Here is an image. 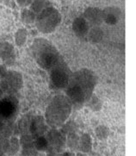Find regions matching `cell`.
<instances>
[{
	"label": "cell",
	"mask_w": 136,
	"mask_h": 156,
	"mask_svg": "<svg viewBox=\"0 0 136 156\" xmlns=\"http://www.w3.org/2000/svg\"><path fill=\"white\" fill-rule=\"evenodd\" d=\"M95 133H96V137L99 140H105L107 139V137L110 135V129L109 128L105 125H99L98 127H96L95 129Z\"/></svg>",
	"instance_id": "25"
},
{
	"label": "cell",
	"mask_w": 136,
	"mask_h": 156,
	"mask_svg": "<svg viewBox=\"0 0 136 156\" xmlns=\"http://www.w3.org/2000/svg\"><path fill=\"white\" fill-rule=\"evenodd\" d=\"M121 16V9L116 6L106 7L103 10V20L108 25H116L120 20Z\"/></svg>",
	"instance_id": "12"
},
{
	"label": "cell",
	"mask_w": 136,
	"mask_h": 156,
	"mask_svg": "<svg viewBox=\"0 0 136 156\" xmlns=\"http://www.w3.org/2000/svg\"><path fill=\"white\" fill-rule=\"evenodd\" d=\"M61 22L60 12L54 7H47L36 15L35 25L38 30L44 34H49L55 30Z\"/></svg>",
	"instance_id": "4"
},
{
	"label": "cell",
	"mask_w": 136,
	"mask_h": 156,
	"mask_svg": "<svg viewBox=\"0 0 136 156\" xmlns=\"http://www.w3.org/2000/svg\"><path fill=\"white\" fill-rule=\"evenodd\" d=\"M103 35L104 33L101 28L99 26H94L90 29L86 37L88 38V41L92 43H98L103 40Z\"/></svg>",
	"instance_id": "16"
},
{
	"label": "cell",
	"mask_w": 136,
	"mask_h": 156,
	"mask_svg": "<svg viewBox=\"0 0 136 156\" xmlns=\"http://www.w3.org/2000/svg\"><path fill=\"white\" fill-rule=\"evenodd\" d=\"M0 156H5V154H0Z\"/></svg>",
	"instance_id": "31"
},
{
	"label": "cell",
	"mask_w": 136,
	"mask_h": 156,
	"mask_svg": "<svg viewBox=\"0 0 136 156\" xmlns=\"http://www.w3.org/2000/svg\"><path fill=\"white\" fill-rule=\"evenodd\" d=\"M91 27L101 25L103 20V10L98 8H88L84 13L83 16Z\"/></svg>",
	"instance_id": "13"
},
{
	"label": "cell",
	"mask_w": 136,
	"mask_h": 156,
	"mask_svg": "<svg viewBox=\"0 0 136 156\" xmlns=\"http://www.w3.org/2000/svg\"><path fill=\"white\" fill-rule=\"evenodd\" d=\"M17 5L21 6V7H27L30 5L32 0H16Z\"/></svg>",
	"instance_id": "27"
},
{
	"label": "cell",
	"mask_w": 136,
	"mask_h": 156,
	"mask_svg": "<svg viewBox=\"0 0 136 156\" xmlns=\"http://www.w3.org/2000/svg\"><path fill=\"white\" fill-rule=\"evenodd\" d=\"M9 139H10V136H7L5 132L0 129V154H3L5 153V149H6Z\"/></svg>",
	"instance_id": "26"
},
{
	"label": "cell",
	"mask_w": 136,
	"mask_h": 156,
	"mask_svg": "<svg viewBox=\"0 0 136 156\" xmlns=\"http://www.w3.org/2000/svg\"><path fill=\"white\" fill-rule=\"evenodd\" d=\"M7 68L5 65H0V80L5 76V74L7 72Z\"/></svg>",
	"instance_id": "28"
},
{
	"label": "cell",
	"mask_w": 136,
	"mask_h": 156,
	"mask_svg": "<svg viewBox=\"0 0 136 156\" xmlns=\"http://www.w3.org/2000/svg\"><path fill=\"white\" fill-rule=\"evenodd\" d=\"M27 37H28V33L25 29L22 28L16 32L15 34V44L17 47H23L26 44L27 41Z\"/></svg>",
	"instance_id": "22"
},
{
	"label": "cell",
	"mask_w": 136,
	"mask_h": 156,
	"mask_svg": "<svg viewBox=\"0 0 136 156\" xmlns=\"http://www.w3.org/2000/svg\"><path fill=\"white\" fill-rule=\"evenodd\" d=\"M90 29H91V26L84 17H77L72 23L73 32L78 38L86 37Z\"/></svg>",
	"instance_id": "15"
},
{
	"label": "cell",
	"mask_w": 136,
	"mask_h": 156,
	"mask_svg": "<svg viewBox=\"0 0 136 156\" xmlns=\"http://www.w3.org/2000/svg\"><path fill=\"white\" fill-rule=\"evenodd\" d=\"M32 117H33V115H30L29 113L23 115L15 123L13 133L16 135H20V136L23 135H29Z\"/></svg>",
	"instance_id": "14"
},
{
	"label": "cell",
	"mask_w": 136,
	"mask_h": 156,
	"mask_svg": "<svg viewBox=\"0 0 136 156\" xmlns=\"http://www.w3.org/2000/svg\"><path fill=\"white\" fill-rule=\"evenodd\" d=\"M47 141V156H61L66 147V136L58 129H51L46 133Z\"/></svg>",
	"instance_id": "6"
},
{
	"label": "cell",
	"mask_w": 136,
	"mask_h": 156,
	"mask_svg": "<svg viewBox=\"0 0 136 156\" xmlns=\"http://www.w3.org/2000/svg\"><path fill=\"white\" fill-rule=\"evenodd\" d=\"M92 149V139L87 133H84L79 136V151L82 153H90Z\"/></svg>",
	"instance_id": "18"
},
{
	"label": "cell",
	"mask_w": 136,
	"mask_h": 156,
	"mask_svg": "<svg viewBox=\"0 0 136 156\" xmlns=\"http://www.w3.org/2000/svg\"><path fill=\"white\" fill-rule=\"evenodd\" d=\"M21 18H22V21L23 22L24 24L30 25V24H33L35 23L36 15L35 14V12H33L31 10L24 9L21 12Z\"/></svg>",
	"instance_id": "21"
},
{
	"label": "cell",
	"mask_w": 136,
	"mask_h": 156,
	"mask_svg": "<svg viewBox=\"0 0 136 156\" xmlns=\"http://www.w3.org/2000/svg\"><path fill=\"white\" fill-rule=\"evenodd\" d=\"M30 54L37 65L47 72L63 58L55 46L43 38H38L34 41L30 47Z\"/></svg>",
	"instance_id": "3"
},
{
	"label": "cell",
	"mask_w": 136,
	"mask_h": 156,
	"mask_svg": "<svg viewBox=\"0 0 136 156\" xmlns=\"http://www.w3.org/2000/svg\"><path fill=\"white\" fill-rule=\"evenodd\" d=\"M97 78L95 73L89 68H80L71 73L66 86V96L73 107L80 108L85 105L93 95Z\"/></svg>",
	"instance_id": "1"
},
{
	"label": "cell",
	"mask_w": 136,
	"mask_h": 156,
	"mask_svg": "<svg viewBox=\"0 0 136 156\" xmlns=\"http://www.w3.org/2000/svg\"><path fill=\"white\" fill-rule=\"evenodd\" d=\"M23 86L22 73L14 70H8L5 76L0 80V87L8 95H15Z\"/></svg>",
	"instance_id": "7"
},
{
	"label": "cell",
	"mask_w": 136,
	"mask_h": 156,
	"mask_svg": "<svg viewBox=\"0 0 136 156\" xmlns=\"http://www.w3.org/2000/svg\"><path fill=\"white\" fill-rule=\"evenodd\" d=\"M17 111L18 100L14 95H8L0 98V118L14 121Z\"/></svg>",
	"instance_id": "8"
},
{
	"label": "cell",
	"mask_w": 136,
	"mask_h": 156,
	"mask_svg": "<svg viewBox=\"0 0 136 156\" xmlns=\"http://www.w3.org/2000/svg\"><path fill=\"white\" fill-rule=\"evenodd\" d=\"M72 104L70 99L63 94L54 96L45 111V120L51 129H59L67 122L72 111Z\"/></svg>",
	"instance_id": "2"
},
{
	"label": "cell",
	"mask_w": 136,
	"mask_h": 156,
	"mask_svg": "<svg viewBox=\"0 0 136 156\" xmlns=\"http://www.w3.org/2000/svg\"><path fill=\"white\" fill-rule=\"evenodd\" d=\"M66 137V147L70 148L71 151H79V136L77 134V131H73L67 134Z\"/></svg>",
	"instance_id": "17"
},
{
	"label": "cell",
	"mask_w": 136,
	"mask_h": 156,
	"mask_svg": "<svg viewBox=\"0 0 136 156\" xmlns=\"http://www.w3.org/2000/svg\"><path fill=\"white\" fill-rule=\"evenodd\" d=\"M34 144H35V149L38 152H46L47 149V141L45 136L35 138L34 140Z\"/></svg>",
	"instance_id": "24"
},
{
	"label": "cell",
	"mask_w": 136,
	"mask_h": 156,
	"mask_svg": "<svg viewBox=\"0 0 136 156\" xmlns=\"http://www.w3.org/2000/svg\"><path fill=\"white\" fill-rule=\"evenodd\" d=\"M71 72L70 67L62 58L50 71H49V84L52 89L61 91L65 90L69 83Z\"/></svg>",
	"instance_id": "5"
},
{
	"label": "cell",
	"mask_w": 136,
	"mask_h": 156,
	"mask_svg": "<svg viewBox=\"0 0 136 156\" xmlns=\"http://www.w3.org/2000/svg\"><path fill=\"white\" fill-rule=\"evenodd\" d=\"M21 148L20 147V141L19 139L16 138V136L13 137H10L9 141H8V144L5 149V153L8 155H14L17 152L19 151Z\"/></svg>",
	"instance_id": "19"
},
{
	"label": "cell",
	"mask_w": 136,
	"mask_h": 156,
	"mask_svg": "<svg viewBox=\"0 0 136 156\" xmlns=\"http://www.w3.org/2000/svg\"><path fill=\"white\" fill-rule=\"evenodd\" d=\"M48 130L49 126L47 125L44 116H33L30 127V135H31L34 139L44 136Z\"/></svg>",
	"instance_id": "9"
},
{
	"label": "cell",
	"mask_w": 136,
	"mask_h": 156,
	"mask_svg": "<svg viewBox=\"0 0 136 156\" xmlns=\"http://www.w3.org/2000/svg\"><path fill=\"white\" fill-rule=\"evenodd\" d=\"M85 105L89 109H91V111H99L102 109L103 103H102V101L100 100V98L98 97H96V95L93 94L91 97V98L87 101Z\"/></svg>",
	"instance_id": "23"
},
{
	"label": "cell",
	"mask_w": 136,
	"mask_h": 156,
	"mask_svg": "<svg viewBox=\"0 0 136 156\" xmlns=\"http://www.w3.org/2000/svg\"><path fill=\"white\" fill-rule=\"evenodd\" d=\"M3 94H4V91L2 90V88L0 87V98H3Z\"/></svg>",
	"instance_id": "30"
},
{
	"label": "cell",
	"mask_w": 136,
	"mask_h": 156,
	"mask_svg": "<svg viewBox=\"0 0 136 156\" xmlns=\"http://www.w3.org/2000/svg\"><path fill=\"white\" fill-rule=\"evenodd\" d=\"M61 156H77V155H76L74 152L68 151V152H64V153H63V154H62Z\"/></svg>",
	"instance_id": "29"
},
{
	"label": "cell",
	"mask_w": 136,
	"mask_h": 156,
	"mask_svg": "<svg viewBox=\"0 0 136 156\" xmlns=\"http://www.w3.org/2000/svg\"><path fill=\"white\" fill-rule=\"evenodd\" d=\"M50 2L47 0H32L30 4V10L35 12V15L39 14L41 10H43L47 7H50Z\"/></svg>",
	"instance_id": "20"
},
{
	"label": "cell",
	"mask_w": 136,
	"mask_h": 156,
	"mask_svg": "<svg viewBox=\"0 0 136 156\" xmlns=\"http://www.w3.org/2000/svg\"><path fill=\"white\" fill-rule=\"evenodd\" d=\"M34 138L31 135H23L20 136V156H37L38 151L35 149L34 144Z\"/></svg>",
	"instance_id": "11"
},
{
	"label": "cell",
	"mask_w": 136,
	"mask_h": 156,
	"mask_svg": "<svg viewBox=\"0 0 136 156\" xmlns=\"http://www.w3.org/2000/svg\"><path fill=\"white\" fill-rule=\"evenodd\" d=\"M0 60L5 66H11L16 62L14 46L8 41H0Z\"/></svg>",
	"instance_id": "10"
}]
</instances>
